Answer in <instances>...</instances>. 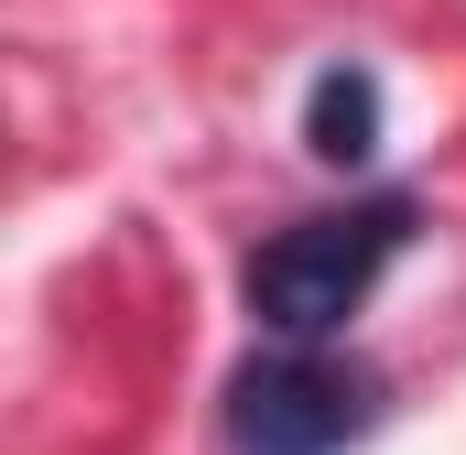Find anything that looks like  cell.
Segmentation results:
<instances>
[{
  "instance_id": "6da1fadb",
  "label": "cell",
  "mask_w": 466,
  "mask_h": 455,
  "mask_svg": "<svg viewBox=\"0 0 466 455\" xmlns=\"http://www.w3.org/2000/svg\"><path fill=\"white\" fill-rule=\"evenodd\" d=\"M412 249V196H369V207H326L293 217L282 238L249 249V315L282 347H326L358 304L380 293V271Z\"/></svg>"
},
{
  "instance_id": "7a4b0ae2",
  "label": "cell",
  "mask_w": 466,
  "mask_h": 455,
  "mask_svg": "<svg viewBox=\"0 0 466 455\" xmlns=\"http://www.w3.org/2000/svg\"><path fill=\"white\" fill-rule=\"evenodd\" d=\"M380 423V379L326 347H271L228 379V445L238 455H348Z\"/></svg>"
},
{
  "instance_id": "3957f363",
  "label": "cell",
  "mask_w": 466,
  "mask_h": 455,
  "mask_svg": "<svg viewBox=\"0 0 466 455\" xmlns=\"http://www.w3.org/2000/svg\"><path fill=\"white\" fill-rule=\"evenodd\" d=\"M369 119H380L369 76H326V87H315V152H326V163H358V152H369Z\"/></svg>"
}]
</instances>
